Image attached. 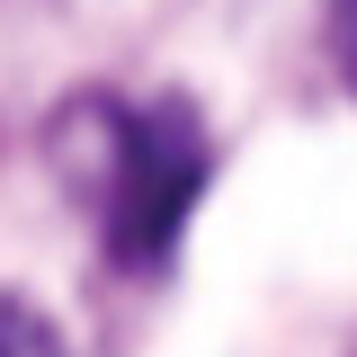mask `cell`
<instances>
[{"label":"cell","instance_id":"3957f363","mask_svg":"<svg viewBox=\"0 0 357 357\" xmlns=\"http://www.w3.org/2000/svg\"><path fill=\"white\" fill-rule=\"evenodd\" d=\"M331 63H340V81L357 89V0H331Z\"/></svg>","mask_w":357,"mask_h":357},{"label":"cell","instance_id":"7a4b0ae2","mask_svg":"<svg viewBox=\"0 0 357 357\" xmlns=\"http://www.w3.org/2000/svg\"><path fill=\"white\" fill-rule=\"evenodd\" d=\"M0 357H72V349L27 295H0Z\"/></svg>","mask_w":357,"mask_h":357},{"label":"cell","instance_id":"6da1fadb","mask_svg":"<svg viewBox=\"0 0 357 357\" xmlns=\"http://www.w3.org/2000/svg\"><path fill=\"white\" fill-rule=\"evenodd\" d=\"M107 116V170H98V232L107 259L126 268H161L178 250V232L206 197V126L152 98V107H98Z\"/></svg>","mask_w":357,"mask_h":357}]
</instances>
